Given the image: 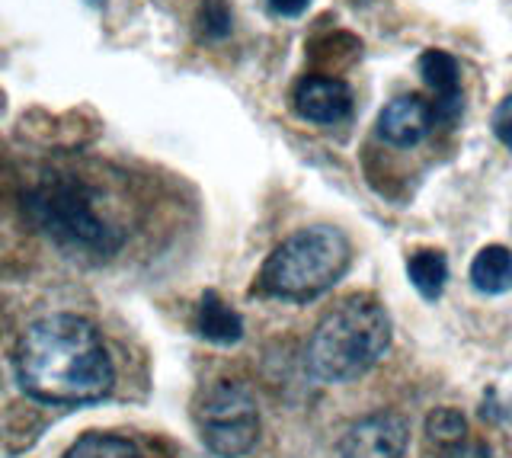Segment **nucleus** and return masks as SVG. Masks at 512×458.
Masks as SVG:
<instances>
[{
	"instance_id": "11",
	"label": "nucleus",
	"mask_w": 512,
	"mask_h": 458,
	"mask_svg": "<svg viewBox=\"0 0 512 458\" xmlns=\"http://www.w3.org/2000/svg\"><path fill=\"white\" fill-rule=\"evenodd\" d=\"M407 273H410L413 289L423 298H429V302H436L448 282V260L442 250H432V247L413 250L407 260Z\"/></svg>"
},
{
	"instance_id": "5",
	"label": "nucleus",
	"mask_w": 512,
	"mask_h": 458,
	"mask_svg": "<svg viewBox=\"0 0 512 458\" xmlns=\"http://www.w3.org/2000/svg\"><path fill=\"white\" fill-rule=\"evenodd\" d=\"M196 423L208 452L218 458L247 455L260 439V410L253 394L237 382L212 385L196 407Z\"/></svg>"
},
{
	"instance_id": "6",
	"label": "nucleus",
	"mask_w": 512,
	"mask_h": 458,
	"mask_svg": "<svg viewBox=\"0 0 512 458\" xmlns=\"http://www.w3.org/2000/svg\"><path fill=\"white\" fill-rule=\"evenodd\" d=\"M410 426L397 410H378L356 420L340 442V458H404Z\"/></svg>"
},
{
	"instance_id": "1",
	"label": "nucleus",
	"mask_w": 512,
	"mask_h": 458,
	"mask_svg": "<svg viewBox=\"0 0 512 458\" xmlns=\"http://www.w3.org/2000/svg\"><path fill=\"white\" fill-rule=\"evenodd\" d=\"M16 375L45 404H90L112 388V359L96 327L77 314H48L16 346Z\"/></svg>"
},
{
	"instance_id": "10",
	"label": "nucleus",
	"mask_w": 512,
	"mask_h": 458,
	"mask_svg": "<svg viewBox=\"0 0 512 458\" xmlns=\"http://www.w3.org/2000/svg\"><path fill=\"white\" fill-rule=\"evenodd\" d=\"M471 282L484 295H503L512 289V250L503 244L484 247L471 263Z\"/></svg>"
},
{
	"instance_id": "8",
	"label": "nucleus",
	"mask_w": 512,
	"mask_h": 458,
	"mask_svg": "<svg viewBox=\"0 0 512 458\" xmlns=\"http://www.w3.org/2000/svg\"><path fill=\"white\" fill-rule=\"evenodd\" d=\"M295 109L314 125H343L352 116V90L340 77L308 74L295 87Z\"/></svg>"
},
{
	"instance_id": "2",
	"label": "nucleus",
	"mask_w": 512,
	"mask_h": 458,
	"mask_svg": "<svg viewBox=\"0 0 512 458\" xmlns=\"http://www.w3.org/2000/svg\"><path fill=\"white\" fill-rule=\"evenodd\" d=\"M23 215L68 257L106 260L125 244V231L100 209V189L77 173L39 177L23 193Z\"/></svg>"
},
{
	"instance_id": "18",
	"label": "nucleus",
	"mask_w": 512,
	"mask_h": 458,
	"mask_svg": "<svg viewBox=\"0 0 512 458\" xmlns=\"http://www.w3.org/2000/svg\"><path fill=\"white\" fill-rule=\"evenodd\" d=\"M314 0H266V7L272 17H282V20H295L301 13H308V7Z\"/></svg>"
},
{
	"instance_id": "3",
	"label": "nucleus",
	"mask_w": 512,
	"mask_h": 458,
	"mask_svg": "<svg viewBox=\"0 0 512 458\" xmlns=\"http://www.w3.org/2000/svg\"><path fill=\"white\" fill-rule=\"evenodd\" d=\"M391 318L375 295H349L308 340V369L327 385L362 378L391 346Z\"/></svg>"
},
{
	"instance_id": "16",
	"label": "nucleus",
	"mask_w": 512,
	"mask_h": 458,
	"mask_svg": "<svg viewBox=\"0 0 512 458\" xmlns=\"http://www.w3.org/2000/svg\"><path fill=\"white\" fill-rule=\"evenodd\" d=\"M468 420H464L461 410L455 407H439L432 410L429 420H426V439H436V442H445V439H461L468 436Z\"/></svg>"
},
{
	"instance_id": "4",
	"label": "nucleus",
	"mask_w": 512,
	"mask_h": 458,
	"mask_svg": "<svg viewBox=\"0 0 512 458\" xmlns=\"http://www.w3.org/2000/svg\"><path fill=\"white\" fill-rule=\"evenodd\" d=\"M352 247L340 228L314 225L301 228L272 250L256 276V295L282 302H311L333 289L349 270Z\"/></svg>"
},
{
	"instance_id": "12",
	"label": "nucleus",
	"mask_w": 512,
	"mask_h": 458,
	"mask_svg": "<svg viewBox=\"0 0 512 458\" xmlns=\"http://www.w3.org/2000/svg\"><path fill=\"white\" fill-rule=\"evenodd\" d=\"M196 327L205 340H215V343H234L244 334V324H240L237 311H231V305H224L215 292L202 295Z\"/></svg>"
},
{
	"instance_id": "15",
	"label": "nucleus",
	"mask_w": 512,
	"mask_h": 458,
	"mask_svg": "<svg viewBox=\"0 0 512 458\" xmlns=\"http://www.w3.org/2000/svg\"><path fill=\"white\" fill-rule=\"evenodd\" d=\"M423 458H490V452H487L484 442L468 433L461 439H445V442L426 439Z\"/></svg>"
},
{
	"instance_id": "13",
	"label": "nucleus",
	"mask_w": 512,
	"mask_h": 458,
	"mask_svg": "<svg viewBox=\"0 0 512 458\" xmlns=\"http://www.w3.org/2000/svg\"><path fill=\"white\" fill-rule=\"evenodd\" d=\"M64 458H144L135 442L112 433H87L64 452Z\"/></svg>"
},
{
	"instance_id": "14",
	"label": "nucleus",
	"mask_w": 512,
	"mask_h": 458,
	"mask_svg": "<svg viewBox=\"0 0 512 458\" xmlns=\"http://www.w3.org/2000/svg\"><path fill=\"white\" fill-rule=\"evenodd\" d=\"M199 36L205 42H218V39H228L231 29H234V17H231V4L228 0H202L199 7Z\"/></svg>"
},
{
	"instance_id": "7",
	"label": "nucleus",
	"mask_w": 512,
	"mask_h": 458,
	"mask_svg": "<svg viewBox=\"0 0 512 458\" xmlns=\"http://www.w3.org/2000/svg\"><path fill=\"white\" fill-rule=\"evenodd\" d=\"M439 125L436 103H429L416 93H404L394 97L378 116V135L397 148H413Z\"/></svg>"
},
{
	"instance_id": "17",
	"label": "nucleus",
	"mask_w": 512,
	"mask_h": 458,
	"mask_svg": "<svg viewBox=\"0 0 512 458\" xmlns=\"http://www.w3.org/2000/svg\"><path fill=\"white\" fill-rule=\"evenodd\" d=\"M493 132L512 151V93H509V97L500 106H496V113H493Z\"/></svg>"
},
{
	"instance_id": "9",
	"label": "nucleus",
	"mask_w": 512,
	"mask_h": 458,
	"mask_svg": "<svg viewBox=\"0 0 512 458\" xmlns=\"http://www.w3.org/2000/svg\"><path fill=\"white\" fill-rule=\"evenodd\" d=\"M420 74L426 87L436 93V113L439 122H458L461 109H464V87H461V65L442 52V49H429L420 55Z\"/></svg>"
}]
</instances>
